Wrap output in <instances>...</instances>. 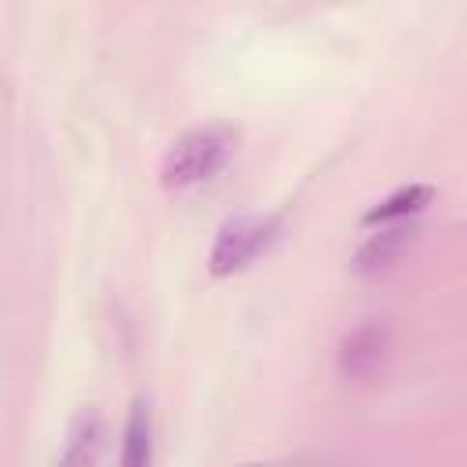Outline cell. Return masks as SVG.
I'll list each match as a JSON object with an SVG mask.
<instances>
[{"label": "cell", "mask_w": 467, "mask_h": 467, "mask_svg": "<svg viewBox=\"0 0 467 467\" xmlns=\"http://www.w3.org/2000/svg\"><path fill=\"white\" fill-rule=\"evenodd\" d=\"M237 150V131L230 124H201L182 131L161 157V186L164 190H193L215 179Z\"/></svg>", "instance_id": "6da1fadb"}, {"label": "cell", "mask_w": 467, "mask_h": 467, "mask_svg": "<svg viewBox=\"0 0 467 467\" xmlns=\"http://www.w3.org/2000/svg\"><path fill=\"white\" fill-rule=\"evenodd\" d=\"M102 438H106V423L99 416V409H80L69 423V434H66V449H62V460L66 463H95L102 456Z\"/></svg>", "instance_id": "5b68a950"}, {"label": "cell", "mask_w": 467, "mask_h": 467, "mask_svg": "<svg viewBox=\"0 0 467 467\" xmlns=\"http://www.w3.org/2000/svg\"><path fill=\"white\" fill-rule=\"evenodd\" d=\"M153 460V420H150V401L135 398L128 423H124V449H120V463L124 467H146Z\"/></svg>", "instance_id": "8992f818"}, {"label": "cell", "mask_w": 467, "mask_h": 467, "mask_svg": "<svg viewBox=\"0 0 467 467\" xmlns=\"http://www.w3.org/2000/svg\"><path fill=\"white\" fill-rule=\"evenodd\" d=\"M281 237V215H234L219 226L208 270L212 277H230L266 255Z\"/></svg>", "instance_id": "7a4b0ae2"}, {"label": "cell", "mask_w": 467, "mask_h": 467, "mask_svg": "<svg viewBox=\"0 0 467 467\" xmlns=\"http://www.w3.org/2000/svg\"><path fill=\"white\" fill-rule=\"evenodd\" d=\"M390 358H394V336H390V325L372 317V321H361L354 325L343 339H339V350H336V368L347 383L354 387H372L387 376L390 368Z\"/></svg>", "instance_id": "3957f363"}, {"label": "cell", "mask_w": 467, "mask_h": 467, "mask_svg": "<svg viewBox=\"0 0 467 467\" xmlns=\"http://www.w3.org/2000/svg\"><path fill=\"white\" fill-rule=\"evenodd\" d=\"M431 197H434V186H427V182H412V186H401V190H394L387 201L372 204V208L361 215V223H365V226H376V223L412 219V215H420V212L431 204Z\"/></svg>", "instance_id": "52a82bcc"}, {"label": "cell", "mask_w": 467, "mask_h": 467, "mask_svg": "<svg viewBox=\"0 0 467 467\" xmlns=\"http://www.w3.org/2000/svg\"><path fill=\"white\" fill-rule=\"evenodd\" d=\"M379 230H372L361 244H358V252H354V259H350V270L358 274V277H383L390 266H398V259L412 248V241H416V234H420V226L412 223V219H394V223H376Z\"/></svg>", "instance_id": "277c9868"}]
</instances>
